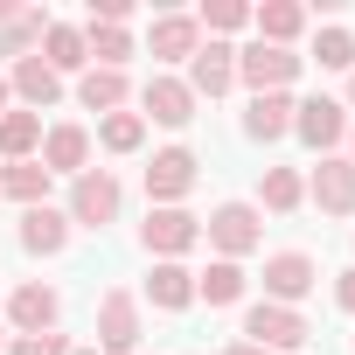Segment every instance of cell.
I'll use <instances>...</instances> for the list:
<instances>
[{
	"mask_svg": "<svg viewBox=\"0 0 355 355\" xmlns=\"http://www.w3.org/2000/svg\"><path fill=\"white\" fill-rule=\"evenodd\" d=\"M8 355H70V341L63 334H15Z\"/></svg>",
	"mask_w": 355,
	"mask_h": 355,
	"instance_id": "cell-31",
	"label": "cell"
},
{
	"mask_svg": "<svg viewBox=\"0 0 355 355\" xmlns=\"http://www.w3.org/2000/svg\"><path fill=\"white\" fill-rule=\"evenodd\" d=\"M300 202H306V174H300V167H265V174H258V216H265V209H272V216H293Z\"/></svg>",
	"mask_w": 355,
	"mask_h": 355,
	"instance_id": "cell-24",
	"label": "cell"
},
{
	"mask_svg": "<svg viewBox=\"0 0 355 355\" xmlns=\"http://www.w3.org/2000/svg\"><path fill=\"white\" fill-rule=\"evenodd\" d=\"M15 15H21V8H15V0H0V28H8V21H15Z\"/></svg>",
	"mask_w": 355,
	"mask_h": 355,
	"instance_id": "cell-35",
	"label": "cell"
},
{
	"mask_svg": "<svg viewBox=\"0 0 355 355\" xmlns=\"http://www.w3.org/2000/svg\"><path fill=\"white\" fill-rule=\"evenodd\" d=\"M244 265H230V258H209V272H196V300H209V306H237L244 300Z\"/></svg>",
	"mask_w": 355,
	"mask_h": 355,
	"instance_id": "cell-26",
	"label": "cell"
},
{
	"mask_svg": "<svg viewBox=\"0 0 355 355\" xmlns=\"http://www.w3.org/2000/svg\"><path fill=\"white\" fill-rule=\"evenodd\" d=\"M300 70H306V56H293V49H272V42L237 49V84H251V98H265V91H293Z\"/></svg>",
	"mask_w": 355,
	"mask_h": 355,
	"instance_id": "cell-6",
	"label": "cell"
},
{
	"mask_svg": "<svg viewBox=\"0 0 355 355\" xmlns=\"http://www.w3.org/2000/svg\"><path fill=\"white\" fill-rule=\"evenodd\" d=\"M70 355H98V348H70Z\"/></svg>",
	"mask_w": 355,
	"mask_h": 355,
	"instance_id": "cell-38",
	"label": "cell"
},
{
	"mask_svg": "<svg viewBox=\"0 0 355 355\" xmlns=\"http://www.w3.org/2000/svg\"><path fill=\"white\" fill-rule=\"evenodd\" d=\"M49 174H70V182H77V174L91 167V125H42V153H35Z\"/></svg>",
	"mask_w": 355,
	"mask_h": 355,
	"instance_id": "cell-13",
	"label": "cell"
},
{
	"mask_svg": "<svg viewBox=\"0 0 355 355\" xmlns=\"http://www.w3.org/2000/svg\"><path fill=\"white\" fill-rule=\"evenodd\" d=\"M293 112H300L293 91H265V98H251V112H244V139H258V146L293 139Z\"/></svg>",
	"mask_w": 355,
	"mask_h": 355,
	"instance_id": "cell-18",
	"label": "cell"
},
{
	"mask_svg": "<svg viewBox=\"0 0 355 355\" xmlns=\"http://www.w3.org/2000/svg\"><path fill=\"white\" fill-rule=\"evenodd\" d=\"M196 174H202V160H196L189 146H160V153L146 160V202H153V209H182V196L196 189Z\"/></svg>",
	"mask_w": 355,
	"mask_h": 355,
	"instance_id": "cell-5",
	"label": "cell"
},
{
	"mask_svg": "<svg viewBox=\"0 0 355 355\" xmlns=\"http://www.w3.org/2000/svg\"><path fill=\"white\" fill-rule=\"evenodd\" d=\"M139 119H146V125H167V132H182V125L196 119V91H189L182 77L153 70V77L139 84Z\"/></svg>",
	"mask_w": 355,
	"mask_h": 355,
	"instance_id": "cell-8",
	"label": "cell"
},
{
	"mask_svg": "<svg viewBox=\"0 0 355 355\" xmlns=\"http://www.w3.org/2000/svg\"><path fill=\"white\" fill-rule=\"evenodd\" d=\"M306 202L320 216H355V160L348 153H320L306 174Z\"/></svg>",
	"mask_w": 355,
	"mask_h": 355,
	"instance_id": "cell-7",
	"label": "cell"
},
{
	"mask_svg": "<svg viewBox=\"0 0 355 355\" xmlns=\"http://www.w3.org/2000/svg\"><path fill=\"white\" fill-rule=\"evenodd\" d=\"M119 209H125V189L112 167H84L70 182V202H63L70 230H105V223H119Z\"/></svg>",
	"mask_w": 355,
	"mask_h": 355,
	"instance_id": "cell-1",
	"label": "cell"
},
{
	"mask_svg": "<svg viewBox=\"0 0 355 355\" xmlns=\"http://www.w3.org/2000/svg\"><path fill=\"white\" fill-rule=\"evenodd\" d=\"M293 139H306L313 153H334V146L348 139V105H341V98H300Z\"/></svg>",
	"mask_w": 355,
	"mask_h": 355,
	"instance_id": "cell-10",
	"label": "cell"
},
{
	"mask_svg": "<svg viewBox=\"0 0 355 355\" xmlns=\"http://www.w3.org/2000/svg\"><path fill=\"white\" fill-rule=\"evenodd\" d=\"M196 28H209V42H223V35L251 28V8H244V0H202V15H196Z\"/></svg>",
	"mask_w": 355,
	"mask_h": 355,
	"instance_id": "cell-29",
	"label": "cell"
},
{
	"mask_svg": "<svg viewBox=\"0 0 355 355\" xmlns=\"http://www.w3.org/2000/svg\"><path fill=\"white\" fill-rule=\"evenodd\" d=\"M139 244H146V258H189L202 244V216H189V209H146Z\"/></svg>",
	"mask_w": 355,
	"mask_h": 355,
	"instance_id": "cell-9",
	"label": "cell"
},
{
	"mask_svg": "<svg viewBox=\"0 0 355 355\" xmlns=\"http://www.w3.org/2000/svg\"><path fill=\"white\" fill-rule=\"evenodd\" d=\"M313 63L320 70H355V35L348 28H320L313 35Z\"/></svg>",
	"mask_w": 355,
	"mask_h": 355,
	"instance_id": "cell-30",
	"label": "cell"
},
{
	"mask_svg": "<svg viewBox=\"0 0 355 355\" xmlns=\"http://www.w3.org/2000/svg\"><path fill=\"white\" fill-rule=\"evenodd\" d=\"M223 355H272V348H258V341H230Z\"/></svg>",
	"mask_w": 355,
	"mask_h": 355,
	"instance_id": "cell-33",
	"label": "cell"
},
{
	"mask_svg": "<svg viewBox=\"0 0 355 355\" xmlns=\"http://www.w3.org/2000/svg\"><path fill=\"white\" fill-rule=\"evenodd\" d=\"M0 334H8V327H0Z\"/></svg>",
	"mask_w": 355,
	"mask_h": 355,
	"instance_id": "cell-39",
	"label": "cell"
},
{
	"mask_svg": "<svg viewBox=\"0 0 355 355\" xmlns=\"http://www.w3.org/2000/svg\"><path fill=\"white\" fill-rule=\"evenodd\" d=\"M139 334H146V320H139V293L112 286V293L98 300V355H139Z\"/></svg>",
	"mask_w": 355,
	"mask_h": 355,
	"instance_id": "cell-3",
	"label": "cell"
},
{
	"mask_svg": "<svg viewBox=\"0 0 355 355\" xmlns=\"http://www.w3.org/2000/svg\"><path fill=\"white\" fill-rule=\"evenodd\" d=\"M348 112H355V70H348Z\"/></svg>",
	"mask_w": 355,
	"mask_h": 355,
	"instance_id": "cell-36",
	"label": "cell"
},
{
	"mask_svg": "<svg viewBox=\"0 0 355 355\" xmlns=\"http://www.w3.org/2000/svg\"><path fill=\"white\" fill-rule=\"evenodd\" d=\"M334 306H341V313H355V265H348V272H334Z\"/></svg>",
	"mask_w": 355,
	"mask_h": 355,
	"instance_id": "cell-32",
	"label": "cell"
},
{
	"mask_svg": "<svg viewBox=\"0 0 355 355\" xmlns=\"http://www.w3.org/2000/svg\"><path fill=\"white\" fill-rule=\"evenodd\" d=\"M139 300H146V306H160V313H182V306H196V272H189L182 258H153V272H146Z\"/></svg>",
	"mask_w": 355,
	"mask_h": 355,
	"instance_id": "cell-16",
	"label": "cell"
},
{
	"mask_svg": "<svg viewBox=\"0 0 355 355\" xmlns=\"http://www.w3.org/2000/svg\"><path fill=\"white\" fill-rule=\"evenodd\" d=\"M251 28H258V42L293 49L306 35V8H300V0H265V8H251Z\"/></svg>",
	"mask_w": 355,
	"mask_h": 355,
	"instance_id": "cell-21",
	"label": "cell"
},
{
	"mask_svg": "<svg viewBox=\"0 0 355 355\" xmlns=\"http://www.w3.org/2000/svg\"><path fill=\"white\" fill-rule=\"evenodd\" d=\"M348 160H355V125H348Z\"/></svg>",
	"mask_w": 355,
	"mask_h": 355,
	"instance_id": "cell-37",
	"label": "cell"
},
{
	"mask_svg": "<svg viewBox=\"0 0 355 355\" xmlns=\"http://www.w3.org/2000/svg\"><path fill=\"white\" fill-rule=\"evenodd\" d=\"M15 237H21V251H28V258H63V251H70V216H63L56 202H42V209H21Z\"/></svg>",
	"mask_w": 355,
	"mask_h": 355,
	"instance_id": "cell-15",
	"label": "cell"
},
{
	"mask_svg": "<svg viewBox=\"0 0 355 355\" xmlns=\"http://www.w3.org/2000/svg\"><path fill=\"white\" fill-rule=\"evenodd\" d=\"M125 98H132L125 70H84V77H77V105H84V112H98V119L125 112Z\"/></svg>",
	"mask_w": 355,
	"mask_h": 355,
	"instance_id": "cell-23",
	"label": "cell"
},
{
	"mask_svg": "<svg viewBox=\"0 0 355 355\" xmlns=\"http://www.w3.org/2000/svg\"><path fill=\"white\" fill-rule=\"evenodd\" d=\"M313 286H320V265H313L306 251H272V258H265V300H272V306H300Z\"/></svg>",
	"mask_w": 355,
	"mask_h": 355,
	"instance_id": "cell-11",
	"label": "cell"
},
{
	"mask_svg": "<svg viewBox=\"0 0 355 355\" xmlns=\"http://www.w3.org/2000/svg\"><path fill=\"white\" fill-rule=\"evenodd\" d=\"M98 146H105V153H139V146H146V119H139V112L98 119Z\"/></svg>",
	"mask_w": 355,
	"mask_h": 355,
	"instance_id": "cell-28",
	"label": "cell"
},
{
	"mask_svg": "<svg viewBox=\"0 0 355 355\" xmlns=\"http://www.w3.org/2000/svg\"><path fill=\"white\" fill-rule=\"evenodd\" d=\"M189 91H196V105L202 98H223L230 84H237V49L230 42H202L196 56H189V77H182Z\"/></svg>",
	"mask_w": 355,
	"mask_h": 355,
	"instance_id": "cell-14",
	"label": "cell"
},
{
	"mask_svg": "<svg viewBox=\"0 0 355 355\" xmlns=\"http://www.w3.org/2000/svg\"><path fill=\"white\" fill-rule=\"evenodd\" d=\"M8 91L21 98V112H35V119H42V112L63 98V77H56L42 56H21V63H8Z\"/></svg>",
	"mask_w": 355,
	"mask_h": 355,
	"instance_id": "cell-17",
	"label": "cell"
},
{
	"mask_svg": "<svg viewBox=\"0 0 355 355\" xmlns=\"http://www.w3.org/2000/svg\"><path fill=\"white\" fill-rule=\"evenodd\" d=\"M146 49H153V63H189V56L202 49L196 15H160V21H153V35H146Z\"/></svg>",
	"mask_w": 355,
	"mask_h": 355,
	"instance_id": "cell-20",
	"label": "cell"
},
{
	"mask_svg": "<svg viewBox=\"0 0 355 355\" xmlns=\"http://www.w3.org/2000/svg\"><path fill=\"white\" fill-rule=\"evenodd\" d=\"M244 341H258V348H272V355H293V348L313 341V327H306L300 306H272V300H258V306L244 313Z\"/></svg>",
	"mask_w": 355,
	"mask_h": 355,
	"instance_id": "cell-4",
	"label": "cell"
},
{
	"mask_svg": "<svg viewBox=\"0 0 355 355\" xmlns=\"http://www.w3.org/2000/svg\"><path fill=\"white\" fill-rule=\"evenodd\" d=\"M35 153H42V119L15 105L8 119H0V160L15 167V160H35Z\"/></svg>",
	"mask_w": 355,
	"mask_h": 355,
	"instance_id": "cell-25",
	"label": "cell"
},
{
	"mask_svg": "<svg viewBox=\"0 0 355 355\" xmlns=\"http://www.w3.org/2000/svg\"><path fill=\"white\" fill-rule=\"evenodd\" d=\"M56 77H84L91 70V49H84V28H70V21H49L42 28V49H35Z\"/></svg>",
	"mask_w": 355,
	"mask_h": 355,
	"instance_id": "cell-19",
	"label": "cell"
},
{
	"mask_svg": "<svg viewBox=\"0 0 355 355\" xmlns=\"http://www.w3.org/2000/svg\"><path fill=\"white\" fill-rule=\"evenodd\" d=\"M202 237H209L216 258L244 265V258L265 244V216H258V202H216V209L202 216Z\"/></svg>",
	"mask_w": 355,
	"mask_h": 355,
	"instance_id": "cell-2",
	"label": "cell"
},
{
	"mask_svg": "<svg viewBox=\"0 0 355 355\" xmlns=\"http://www.w3.org/2000/svg\"><path fill=\"white\" fill-rule=\"evenodd\" d=\"M56 320H63V293L56 286H42V279L15 286V300H8V327L15 334H56Z\"/></svg>",
	"mask_w": 355,
	"mask_h": 355,
	"instance_id": "cell-12",
	"label": "cell"
},
{
	"mask_svg": "<svg viewBox=\"0 0 355 355\" xmlns=\"http://www.w3.org/2000/svg\"><path fill=\"white\" fill-rule=\"evenodd\" d=\"M15 112V91H8V77H0V119H8Z\"/></svg>",
	"mask_w": 355,
	"mask_h": 355,
	"instance_id": "cell-34",
	"label": "cell"
},
{
	"mask_svg": "<svg viewBox=\"0 0 355 355\" xmlns=\"http://www.w3.org/2000/svg\"><path fill=\"white\" fill-rule=\"evenodd\" d=\"M49 182H56V174H49L42 160H15V167H0V202L42 209V202H49Z\"/></svg>",
	"mask_w": 355,
	"mask_h": 355,
	"instance_id": "cell-22",
	"label": "cell"
},
{
	"mask_svg": "<svg viewBox=\"0 0 355 355\" xmlns=\"http://www.w3.org/2000/svg\"><path fill=\"white\" fill-rule=\"evenodd\" d=\"M84 49H91V70H125L139 56L132 28H84Z\"/></svg>",
	"mask_w": 355,
	"mask_h": 355,
	"instance_id": "cell-27",
	"label": "cell"
}]
</instances>
